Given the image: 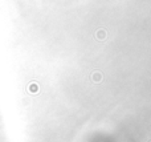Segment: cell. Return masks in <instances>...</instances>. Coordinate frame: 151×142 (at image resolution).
<instances>
[{
    "instance_id": "cell-3",
    "label": "cell",
    "mask_w": 151,
    "mask_h": 142,
    "mask_svg": "<svg viewBox=\"0 0 151 142\" xmlns=\"http://www.w3.org/2000/svg\"><path fill=\"white\" fill-rule=\"evenodd\" d=\"M98 37H99V39H104V37H105V32H98Z\"/></svg>"
},
{
    "instance_id": "cell-1",
    "label": "cell",
    "mask_w": 151,
    "mask_h": 142,
    "mask_svg": "<svg viewBox=\"0 0 151 142\" xmlns=\"http://www.w3.org/2000/svg\"><path fill=\"white\" fill-rule=\"evenodd\" d=\"M91 80H93L94 82H101L102 81V74L98 73V72H94V73L91 74Z\"/></svg>"
},
{
    "instance_id": "cell-2",
    "label": "cell",
    "mask_w": 151,
    "mask_h": 142,
    "mask_svg": "<svg viewBox=\"0 0 151 142\" xmlns=\"http://www.w3.org/2000/svg\"><path fill=\"white\" fill-rule=\"evenodd\" d=\"M29 90H31L32 93H36V92H39V86H37L36 84H32L31 88H29Z\"/></svg>"
}]
</instances>
